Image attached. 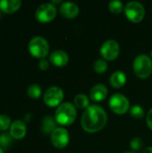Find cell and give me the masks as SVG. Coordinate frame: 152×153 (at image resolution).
Segmentation results:
<instances>
[{
    "mask_svg": "<svg viewBox=\"0 0 152 153\" xmlns=\"http://www.w3.org/2000/svg\"><path fill=\"white\" fill-rule=\"evenodd\" d=\"M108 122L106 111L98 105L89 106L82 114L81 123L84 131L96 133L104 128Z\"/></svg>",
    "mask_w": 152,
    "mask_h": 153,
    "instance_id": "1",
    "label": "cell"
},
{
    "mask_svg": "<svg viewBox=\"0 0 152 153\" xmlns=\"http://www.w3.org/2000/svg\"><path fill=\"white\" fill-rule=\"evenodd\" d=\"M76 108L72 103L65 102L61 104L56 110L55 119L56 123L62 126L72 125L76 118Z\"/></svg>",
    "mask_w": 152,
    "mask_h": 153,
    "instance_id": "2",
    "label": "cell"
},
{
    "mask_svg": "<svg viewBox=\"0 0 152 153\" xmlns=\"http://www.w3.org/2000/svg\"><path fill=\"white\" fill-rule=\"evenodd\" d=\"M133 71L141 79L148 78L152 73V60L147 55H140L133 61Z\"/></svg>",
    "mask_w": 152,
    "mask_h": 153,
    "instance_id": "3",
    "label": "cell"
},
{
    "mask_svg": "<svg viewBox=\"0 0 152 153\" xmlns=\"http://www.w3.org/2000/svg\"><path fill=\"white\" fill-rule=\"evenodd\" d=\"M29 51L36 58L44 59L49 51V46L47 41L40 37L37 36L32 38L29 42Z\"/></svg>",
    "mask_w": 152,
    "mask_h": 153,
    "instance_id": "4",
    "label": "cell"
},
{
    "mask_svg": "<svg viewBox=\"0 0 152 153\" xmlns=\"http://www.w3.org/2000/svg\"><path fill=\"white\" fill-rule=\"evenodd\" d=\"M125 13L126 17L133 22H140L145 16V9L143 5L137 2L132 1L125 6Z\"/></svg>",
    "mask_w": 152,
    "mask_h": 153,
    "instance_id": "5",
    "label": "cell"
},
{
    "mask_svg": "<svg viewBox=\"0 0 152 153\" xmlns=\"http://www.w3.org/2000/svg\"><path fill=\"white\" fill-rule=\"evenodd\" d=\"M109 108L116 114L123 115L130 109V103L125 96L120 93H116L109 99Z\"/></svg>",
    "mask_w": 152,
    "mask_h": 153,
    "instance_id": "6",
    "label": "cell"
},
{
    "mask_svg": "<svg viewBox=\"0 0 152 153\" xmlns=\"http://www.w3.org/2000/svg\"><path fill=\"white\" fill-rule=\"evenodd\" d=\"M56 8L51 3H45L40 4L35 13L36 19L42 23L50 22L53 21L56 15Z\"/></svg>",
    "mask_w": 152,
    "mask_h": 153,
    "instance_id": "7",
    "label": "cell"
},
{
    "mask_svg": "<svg viewBox=\"0 0 152 153\" xmlns=\"http://www.w3.org/2000/svg\"><path fill=\"white\" fill-rule=\"evenodd\" d=\"M120 52V47L117 41L108 39L105 41L100 48V55L105 60L112 61L117 58Z\"/></svg>",
    "mask_w": 152,
    "mask_h": 153,
    "instance_id": "8",
    "label": "cell"
},
{
    "mask_svg": "<svg viewBox=\"0 0 152 153\" xmlns=\"http://www.w3.org/2000/svg\"><path fill=\"white\" fill-rule=\"evenodd\" d=\"M64 99V91L61 88L57 86H53L48 88L44 94V102L48 107L58 106Z\"/></svg>",
    "mask_w": 152,
    "mask_h": 153,
    "instance_id": "9",
    "label": "cell"
},
{
    "mask_svg": "<svg viewBox=\"0 0 152 153\" xmlns=\"http://www.w3.org/2000/svg\"><path fill=\"white\" fill-rule=\"evenodd\" d=\"M69 134L66 129L57 127L51 134V143L57 149H63L69 143Z\"/></svg>",
    "mask_w": 152,
    "mask_h": 153,
    "instance_id": "10",
    "label": "cell"
},
{
    "mask_svg": "<svg viewBox=\"0 0 152 153\" xmlns=\"http://www.w3.org/2000/svg\"><path fill=\"white\" fill-rule=\"evenodd\" d=\"M27 133V127L23 121L15 120L10 126V134L15 140H21L24 138Z\"/></svg>",
    "mask_w": 152,
    "mask_h": 153,
    "instance_id": "11",
    "label": "cell"
},
{
    "mask_svg": "<svg viewBox=\"0 0 152 153\" xmlns=\"http://www.w3.org/2000/svg\"><path fill=\"white\" fill-rule=\"evenodd\" d=\"M59 12L62 16L68 19H72L78 15L79 7L76 4L73 2H65L60 5Z\"/></svg>",
    "mask_w": 152,
    "mask_h": 153,
    "instance_id": "12",
    "label": "cell"
},
{
    "mask_svg": "<svg viewBox=\"0 0 152 153\" xmlns=\"http://www.w3.org/2000/svg\"><path fill=\"white\" fill-rule=\"evenodd\" d=\"M49 60L54 65L62 67L67 65L69 61V56L67 53H65L63 50H55L54 52L51 53L49 56Z\"/></svg>",
    "mask_w": 152,
    "mask_h": 153,
    "instance_id": "13",
    "label": "cell"
},
{
    "mask_svg": "<svg viewBox=\"0 0 152 153\" xmlns=\"http://www.w3.org/2000/svg\"><path fill=\"white\" fill-rule=\"evenodd\" d=\"M90 96L93 101L100 102L107 98L108 89L104 84H97L91 88L90 91Z\"/></svg>",
    "mask_w": 152,
    "mask_h": 153,
    "instance_id": "14",
    "label": "cell"
},
{
    "mask_svg": "<svg viewBox=\"0 0 152 153\" xmlns=\"http://www.w3.org/2000/svg\"><path fill=\"white\" fill-rule=\"evenodd\" d=\"M22 5L21 0H2L0 1V10L5 13L16 12Z\"/></svg>",
    "mask_w": 152,
    "mask_h": 153,
    "instance_id": "15",
    "label": "cell"
},
{
    "mask_svg": "<svg viewBox=\"0 0 152 153\" xmlns=\"http://www.w3.org/2000/svg\"><path fill=\"white\" fill-rule=\"evenodd\" d=\"M126 82V76L124 72L116 71L110 76V84L116 89L122 88Z\"/></svg>",
    "mask_w": 152,
    "mask_h": 153,
    "instance_id": "16",
    "label": "cell"
},
{
    "mask_svg": "<svg viewBox=\"0 0 152 153\" xmlns=\"http://www.w3.org/2000/svg\"><path fill=\"white\" fill-rule=\"evenodd\" d=\"M56 121L50 116H47L42 120V126L41 129L42 132L46 134H52L56 129Z\"/></svg>",
    "mask_w": 152,
    "mask_h": 153,
    "instance_id": "17",
    "label": "cell"
},
{
    "mask_svg": "<svg viewBox=\"0 0 152 153\" xmlns=\"http://www.w3.org/2000/svg\"><path fill=\"white\" fill-rule=\"evenodd\" d=\"M74 105L80 109L87 108L89 107V99L85 94H77L74 98Z\"/></svg>",
    "mask_w": 152,
    "mask_h": 153,
    "instance_id": "18",
    "label": "cell"
},
{
    "mask_svg": "<svg viewBox=\"0 0 152 153\" xmlns=\"http://www.w3.org/2000/svg\"><path fill=\"white\" fill-rule=\"evenodd\" d=\"M28 95L30 98L31 99H39L41 96L42 93V90L40 88V86L39 84H31L29 86L28 90H27Z\"/></svg>",
    "mask_w": 152,
    "mask_h": 153,
    "instance_id": "19",
    "label": "cell"
},
{
    "mask_svg": "<svg viewBox=\"0 0 152 153\" xmlns=\"http://www.w3.org/2000/svg\"><path fill=\"white\" fill-rule=\"evenodd\" d=\"M108 9L113 13H120L125 9V6H124V4L121 1L113 0L108 4Z\"/></svg>",
    "mask_w": 152,
    "mask_h": 153,
    "instance_id": "20",
    "label": "cell"
},
{
    "mask_svg": "<svg viewBox=\"0 0 152 153\" xmlns=\"http://www.w3.org/2000/svg\"><path fill=\"white\" fill-rule=\"evenodd\" d=\"M93 67L98 74H104L108 70V63L104 59H98L95 61Z\"/></svg>",
    "mask_w": 152,
    "mask_h": 153,
    "instance_id": "21",
    "label": "cell"
},
{
    "mask_svg": "<svg viewBox=\"0 0 152 153\" xmlns=\"http://www.w3.org/2000/svg\"><path fill=\"white\" fill-rule=\"evenodd\" d=\"M130 115L134 118H142L144 115V109L139 105H134L130 108Z\"/></svg>",
    "mask_w": 152,
    "mask_h": 153,
    "instance_id": "22",
    "label": "cell"
},
{
    "mask_svg": "<svg viewBox=\"0 0 152 153\" xmlns=\"http://www.w3.org/2000/svg\"><path fill=\"white\" fill-rule=\"evenodd\" d=\"M12 139H13L12 137V135L10 134V133H4L0 135V147H2L3 149H6L12 143Z\"/></svg>",
    "mask_w": 152,
    "mask_h": 153,
    "instance_id": "23",
    "label": "cell"
},
{
    "mask_svg": "<svg viewBox=\"0 0 152 153\" xmlns=\"http://www.w3.org/2000/svg\"><path fill=\"white\" fill-rule=\"evenodd\" d=\"M11 119L7 115H0V130L5 131L11 126Z\"/></svg>",
    "mask_w": 152,
    "mask_h": 153,
    "instance_id": "24",
    "label": "cell"
},
{
    "mask_svg": "<svg viewBox=\"0 0 152 153\" xmlns=\"http://www.w3.org/2000/svg\"><path fill=\"white\" fill-rule=\"evenodd\" d=\"M130 146H131L132 150H133L135 152L141 151L142 149V147H143V142L140 137H135L131 141Z\"/></svg>",
    "mask_w": 152,
    "mask_h": 153,
    "instance_id": "25",
    "label": "cell"
},
{
    "mask_svg": "<svg viewBox=\"0 0 152 153\" xmlns=\"http://www.w3.org/2000/svg\"><path fill=\"white\" fill-rule=\"evenodd\" d=\"M48 66H49V64H48V62L44 58V59H40V61H39V67L41 69V70H43V71H45V70H47V68H48Z\"/></svg>",
    "mask_w": 152,
    "mask_h": 153,
    "instance_id": "26",
    "label": "cell"
},
{
    "mask_svg": "<svg viewBox=\"0 0 152 153\" xmlns=\"http://www.w3.org/2000/svg\"><path fill=\"white\" fill-rule=\"evenodd\" d=\"M146 121H147L148 126L152 130V108L149 111V113H148V115H147Z\"/></svg>",
    "mask_w": 152,
    "mask_h": 153,
    "instance_id": "27",
    "label": "cell"
},
{
    "mask_svg": "<svg viewBox=\"0 0 152 153\" xmlns=\"http://www.w3.org/2000/svg\"><path fill=\"white\" fill-rule=\"evenodd\" d=\"M142 153H152V147H147L144 150H142Z\"/></svg>",
    "mask_w": 152,
    "mask_h": 153,
    "instance_id": "28",
    "label": "cell"
},
{
    "mask_svg": "<svg viewBox=\"0 0 152 153\" xmlns=\"http://www.w3.org/2000/svg\"><path fill=\"white\" fill-rule=\"evenodd\" d=\"M0 153H4V149H3L2 147H0Z\"/></svg>",
    "mask_w": 152,
    "mask_h": 153,
    "instance_id": "29",
    "label": "cell"
},
{
    "mask_svg": "<svg viewBox=\"0 0 152 153\" xmlns=\"http://www.w3.org/2000/svg\"><path fill=\"white\" fill-rule=\"evenodd\" d=\"M126 153H134V152H126Z\"/></svg>",
    "mask_w": 152,
    "mask_h": 153,
    "instance_id": "30",
    "label": "cell"
},
{
    "mask_svg": "<svg viewBox=\"0 0 152 153\" xmlns=\"http://www.w3.org/2000/svg\"><path fill=\"white\" fill-rule=\"evenodd\" d=\"M151 57H152V50H151Z\"/></svg>",
    "mask_w": 152,
    "mask_h": 153,
    "instance_id": "31",
    "label": "cell"
}]
</instances>
